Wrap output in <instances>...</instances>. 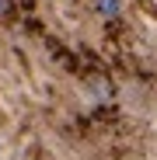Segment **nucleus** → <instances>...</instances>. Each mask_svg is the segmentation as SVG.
Instances as JSON below:
<instances>
[{
    "instance_id": "1",
    "label": "nucleus",
    "mask_w": 157,
    "mask_h": 160,
    "mask_svg": "<svg viewBox=\"0 0 157 160\" xmlns=\"http://www.w3.org/2000/svg\"><path fill=\"white\" fill-rule=\"evenodd\" d=\"M122 11H126V4H122V0H94V14H98V18H105V21L119 18Z\"/></svg>"
},
{
    "instance_id": "2",
    "label": "nucleus",
    "mask_w": 157,
    "mask_h": 160,
    "mask_svg": "<svg viewBox=\"0 0 157 160\" xmlns=\"http://www.w3.org/2000/svg\"><path fill=\"white\" fill-rule=\"evenodd\" d=\"M7 4H11V0H0V14H4V11H7Z\"/></svg>"
}]
</instances>
